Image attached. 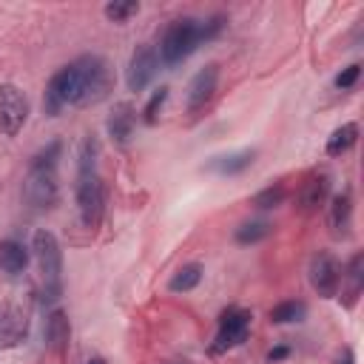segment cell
Masks as SVG:
<instances>
[{
    "label": "cell",
    "instance_id": "cell-1",
    "mask_svg": "<svg viewBox=\"0 0 364 364\" xmlns=\"http://www.w3.org/2000/svg\"><path fill=\"white\" fill-rule=\"evenodd\" d=\"M63 145L51 142L40 154L31 156L28 173L23 179V199L34 210H48L60 202V176H57V159Z\"/></svg>",
    "mask_w": 364,
    "mask_h": 364
},
{
    "label": "cell",
    "instance_id": "cell-2",
    "mask_svg": "<svg viewBox=\"0 0 364 364\" xmlns=\"http://www.w3.org/2000/svg\"><path fill=\"white\" fill-rule=\"evenodd\" d=\"M68 68V82H71V105H94L108 97L114 88V71L105 57L100 54H82Z\"/></svg>",
    "mask_w": 364,
    "mask_h": 364
},
{
    "label": "cell",
    "instance_id": "cell-3",
    "mask_svg": "<svg viewBox=\"0 0 364 364\" xmlns=\"http://www.w3.org/2000/svg\"><path fill=\"white\" fill-rule=\"evenodd\" d=\"M31 250L43 276V301H54L63 293V247L51 230H34Z\"/></svg>",
    "mask_w": 364,
    "mask_h": 364
},
{
    "label": "cell",
    "instance_id": "cell-4",
    "mask_svg": "<svg viewBox=\"0 0 364 364\" xmlns=\"http://www.w3.org/2000/svg\"><path fill=\"white\" fill-rule=\"evenodd\" d=\"M205 40H202V23L199 20H193V17H179V20H173L168 28H165V34H162V40H159V63H165V65H179L182 60H188L199 46H202Z\"/></svg>",
    "mask_w": 364,
    "mask_h": 364
},
{
    "label": "cell",
    "instance_id": "cell-5",
    "mask_svg": "<svg viewBox=\"0 0 364 364\" xmlns=\"http://www.w3.org/2000/svg\"><path fill=\"white\" fill-rule=\"evenodd\" d=\"M74 196H77V210H80V222L94 230L102 219L105 210V185L102 176L97 171H85L77 173V185H74Z\"/></svg>",
    "mask_w": 364,
    "mask_h": 364
},
{
    "label": "cell",
    "instance_id": "cell-6",
    "mask_svg": "<svg viewBox=\"0 0 364 364\" xmlns=\"http://www.w3.org/2000/svg\"><path fill=\"white\" fill-rule=\"evenodd\" d=\"M250 318H253L250 310H245V307H228L219 316V327H216V336L210 341V355H222V353L239 347L242 341H247Z\"/></svg>",
    "mask_w": 364,
    "mask_h": 364
},
{
    "label": "cell",
    "instance_id": "cell-7",
    "mask_svg": "<svg viewBox=\"0 0 364 364\" xmlns=\"http://www.w3.org/2000/svg\"><path fill=\"white\" fill-rule=\"evenodd\" d=\"M307 279H310V287L321 299H333L341 287V262L330 250H318V253L310 256Z\"/></svg>",
    "mask_w": 364,
    "mask_h": 364
},
{
    "label": "cell",
    "instance_id": "cell-8",
    "mask_svg": "<svg viewBox=\"0 0 364 364\" xmlns=\"http://www.w3.org/2000/svg\"><path fill=\"white\" fill-rule=\"evenodd\" d=\"M28 119V97L14 82L0 85V134L17 136Z\"/></svg>",
    "mask_w": 364,
    "mask_h": 364
},
{
    "label": "cell",
    "instance_id": "cell-9",
    "mask_svg": "<svg viewBox=\"0 0 364 364\" xmlns=\"http://www.w3.org/2000/svg\"><path fill=\"white\" fill-rule=\"evenodd\" d=\"M159 71V54L151 43L136 46V51L128 60V71H125V82L131 91H142Z\"/></svg>",
    "mask_w": 364,
    "mask_h": 364
},
{
    "label": "cell",
    "instance_id": "cell-10",
    "mask_svg": "<svg viewBox=\"0 0 364 364\" xmlns=\"http://www.w3.org/2000/svg\"><path fill=\"white\" fill-rule=\"evenodd\" d=\"M28 336V316L14 301H0V350L23 344Z\"/></svg>",
    "mask_w": 364,
    "mask_h": 364
},
{
    "label": "cell",
    "instance_id": "cell-11",
    "mask_svg": "<svg viewBox=\"0 0 364 364\" xmlns=\"http://www.w3.org/2000/svg\"><path fill=\"white\" fill-rule=\"evenodd\" d=\"M216 85H219V65L216 63H208L205 68H199L188 85V114H199L208 108V102L213 100L216 94Z\"/></svg>",
    "mask_w": 364,
    "mask_h": 364
},
{
    "label": "cell",
    "instance_id": "cell-12",
    "mask_svg": "<svg viewBox=\"0 0 364 364\" xmlns=\"http://www.w3.org/2000/svg\"><path fill=\"white\" fill-rule=\"evenodd\" d=\"M65 105H71V82H68V68L63 65L46 85V94H43V111L48 117H57Z\"/></svg>",
    "mask_w": 364,
    "mask_h": 364
},
{
    "label": "cell",
    "instance_id": "cell-13",
    "mask_svg": "<svg viewBox=\"0 0 364 364\" xmlns=\"http://www.w3.org/2000/svg\"><path fill=\"white\" fill-rule=\"evenodd\" d=\"M327 222H330L333 236H347L350 233V225H353V193H350V188H344L341 193H336L330 199Z\"/></svg>",
    "mask_w": 364,
    "mask_h": 364
},
{
    "label": "cell",
    "instance_id": "cell-14",
    "mask_svg": "<svg viewBox=\"0 0 364 364\" xmlns=\"http://www.w3.org/2000/svg\"><path fill=\"white\" fill-rule=\"evenodd\" d=\"M134 122H136V111L131 102H117L111 117H108V134L117 145H128L131 134H134Z\"/></svg>",
    "mask_w": 364,
    "mask_h": 364
},
{
    "label": "cell",
    "instance_id": "cell-15",
    "mask_svg": "<svg viewBox=\"0 0 364 364\" xmlns=\"http://www.w3.org/2000/svg\"><path fill=\"white\" fill-rule=\"evenodd\" d=\"M253 156H256V151H250V148L236 151V154H225V156H210L205 171L219 173V176H236L253 165Z\"/></svg>",
    "mask_w": 364,
    "mask_h": 364
},
{
    "label": "cell",
    "instance_id": "cell-16",
    "mask_svg": "<svg viewBox=\"0 0 364 364\" xmlns=\"http://www.w3.org/2000/svg\"><path fill=\"white\" fill-rule=\"evenodd\" d=\"M46 338H48V350L63 355L68 350V341H71V324H68V316L63 310H51V316L46 318Z\"/></svg>",
    "mask_w": 364,
    "mask_h": 364
},
{
    "label": "cell",
    "instance_id": "cell-17",
    "mask_svg": "<svg viewBox=\"0 0 364 364\" xmlns=\"http://www.w3.org/2000/svg\"><path fill=\"white\" fill-rule=\"evenodd\" d=\"M28 267V250L17 239H3L0 242V270L9 276H20Z\"/></svg>",
    "mask_w": 364,
    "mask_h": 364
},
{
    "label": "cell",
    "instance_id": "cell-18",
    "mask_svg": "<svg viewBox=\"0 0 364 364\" xmlns=\"http://www.w3.org/2000/svg\"><path fill=\"white\" fill-rule=\"evenodd\" d=\"M327 193H330V173H316V176H310V179L304 182V188H301V205H304V210L310 213V210L321 208L324 199H327Z\"/></svg>",
    "mask_w": 364,
    "mask_h": 364
},
{
    "label": "cell",
    "instance_id": "cell-19",
    "mask_svg": "<svg viewBox=\"0 0 364 364\" xmlns=\"http://www.w3.org/2000/svg\"><path fill=\"white\" fill-rule=\"evenodd\" d=\"M341 279H347V287H344V304H353L361 293V284H364V256L355 253L347 267H341Z\"/></svg>",
    "mask_w": 364,
    "mask_h": 364
},
{
    "label": "cell",
    "instance_id": "cell-20",
    "mask_svg": "<svg viewBox=\"0 0 364 364\" xmlns=\"http://www.w3.org/2000/svg\"><path fill=\"white\" fill-rule=\"evenodd\" d=\"M358 139V125L355 122H344L341 128H336L327 139V156H341L347 154Z\"/></svg>",
    "mask_w": 364,
    "mask_h": 364
},
{
    "label": "cell",
    "instance_id": "cell-21",
    "mask_svg": "<svg viewBox=\"0 0 364 364\" xmlns=\"http://www.w3.org/2000/svg\"><path fill=\"white\" fill-rule=\"evenodd\" d=\"M199 282H202V264H199V262H191V264H182V267L171 276L168 290H171V293H188V290H193Z\"/></svg>",
    "mask_w": 364,
    "mask_h": 364
},
{
    "label": "cell",
    "instance_id": "cell-22",
    "mask_svg": "<svg viewBox=\"0 0 364 364\" xmlns=\"http://www.w3.org/2000/svg\"><path fill=\"white\" fill-rule=\"evenodd\" d=\"M307 313L304 301H282L270 310V321L273 324H287V321H301Z\"/></svg>",
    "mask_w": 364,
    "mask_h": 364
},
{
    "label": "cell",
    "instance_id": "cell-23",
    "mask_svg": "<svg viewBox=\"0 0 364 364\" xmlns=\"http://www.w3.org/2000/svg\"><path fill=\"white\" fill-rule=\"evenodd\" d=\"M136 11H139V3L136 0H114V3H105V9H102V14L108 20H114V23H125Z\"/></svg>",
    "mask_w": 364,
    "mask_h": 364
},
{
    "label": "cell",
    "instance_id": "cell-24",
    "mask_svg": "<svg viewBox=\"0 0 364 364\" xmlns=\"http://www.w3.org/2000/svg\"><path fill=\"white\" fill-rule=\"evenodd\" d=\"M267 233H270V225L267 222H245L236 230V242L239 245H253V242H262Z\"/></svg>",
    "mask_w": 364,
    "mask_h": 364
},
{
    "label": "cell",
    "instance_id": "cell-25",
    "mask_svg": "<svg viewBox=\"0 0 364 364\" xmlns=\"http://www.w3.org/2000/svg\"><path fill=\"white\" fill-rule=\"evenodd\" d=\"M165 100H168V85H159V88L151 94V100H148V105H145V111H142V119H145L148 125H154V122H156V117H159V111H162Z\"/></svg>",
    "mask_w": 364,
    "mask_h": 364
},
{
    "label": "cell",
    "instance_id": "cell-26",
    "mask_svg": "<svg viewBox=\"0 0 364 364\" xmlns=\"http://www.w3.org/2000/svg\"><path fill=\"white\" fill-rule=\"evenodd\" d=\"M282 199H284V188L282 185H270V188H264V191H259L253 196V205L256 208H276Z\"/></svg>",
    "mask_w": 364,
    "mask_h": 364
},
{
    "label": "cell",
    "instance_id": "cell-27",
    "mask_svg": "<svg viewBox=\"0 0 364 364\" xmlns=\"http://www.w3.org/2000/svg\"><path fill=\"white\" fill-rule=\"evenodd\" d=\"M358 74H361V65H358V63L347 65V68L336 77V88H341V91H344V88H353V85H355V80H358Z\"/></svg>",
    "mask_w": 364,
    "mask_h": 364
},
{
    "label": "cell",
    "instance_id": "cell-28",
    "mask_svg": "<svg viewBox=\"0 0 364 364\" xmlns=\"http://www.w3.org/2000/svg\"><path fill=\"white\" fill-rule=\"evenodd\" d=\"M222 28H225V17H222V14H213L210 20L202 23V40H213Z\"/></svg>",
    "mask_w": 364,
    "mask_h": 364
},
{
    "label": "cell",
    "instance_id": "cell-29",
    "mask_svg": "<svg viewBox=\"0 0 364 364\" xmlns=\"http://www.w3.org/2000/svg\"><path fill=\"white\" fill-rule=\"evenodd\" d=\"M287 353H290V350H287V347H273V350H270V353H267V361H279V358H284V355H287Z\"/></svg>",
    "mask_w": 364,
    "mask_h": 364
},
{
    "label": "cell",
    "instance_id": "cell-30",
    "mask_svg": "<svg viewBox=\"0 0 364 364\" xmlns=\"http://www.w3.org/2000/svg\"><path fill=\"white\" fill-rule=\"evenodd\" d=\"M336 364H353V350L350 347H344V353L338 355V361Z\"/></svg>",
    "mask_w": 364,
    "mask_h": 364
},
{
    "label": "cell",
    "instance_id": "cell-31",
    "mask_svg": "<svg viewBox=\"0 0 364 364\" xmlns=\"http://www.w3.org/2000/svg\"><path fill=\"white\" fill-rule=\"evenodd\" d=\"M88 364H105V361H102V358H91Z\"/></svg>",
    "mask_w": 364,
    "mask_h": 364
}]
</instances>
